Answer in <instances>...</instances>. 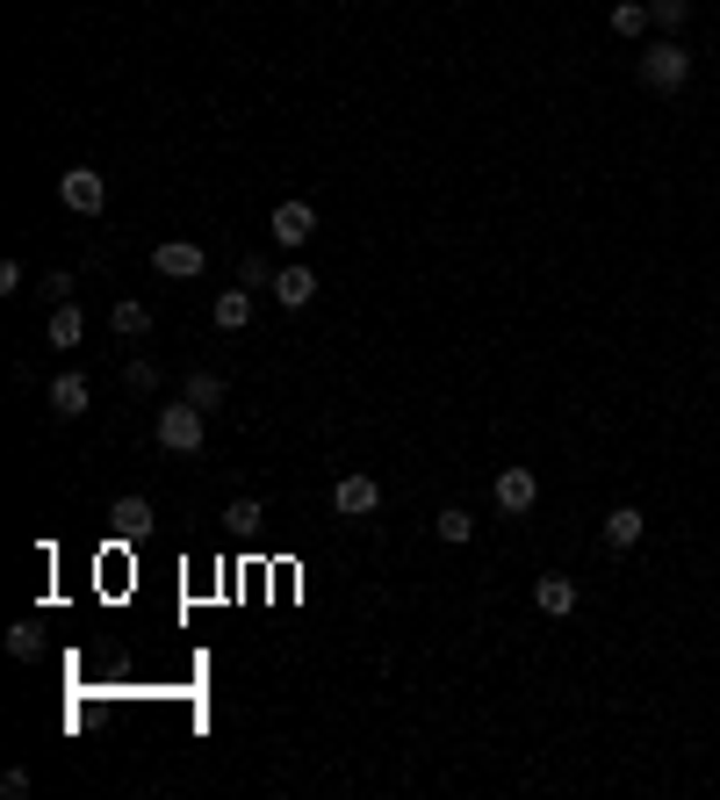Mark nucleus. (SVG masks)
<instances>
[{"label":"nucleus","instance_id":"nucleus-13","mask_svg":"<svg viewBox=\"0 0 720 800\" xmlns=\"http://www.w3.org/2000/svg\"><path fill=\"white\" fill-rule=\"evenodd\" d=\"M44 339H51V347H80V339H86V317H80V303H58V311H51V325H44Z\"/></svg>","mask_w":720,"mask_h":800},{"label":"nucleus","instance_id":"nucleus-5","mask_svg":"<svg viewBox=\"0 0 720 800\" xmlns=\"http://www.w3.org/2000/svg\"><path fill=\"white\" fill-rule=\"evenodd\" d=\"M152 267H159L166 281H195V275L209 267V253H202L195 239H159V245H152Z\"/></svg>","mask_w":720,"mask_h":800},{"label":"nucleus","instance_id":"nucleus-22","mask_svg":"<svg viewBox=\"0 0 720 800\" xmlns=\"http://www.w3.org/2000/svg\"><path fill=\"white\" fill-rule=\"evenodd\" d=\"M239 281H245V289H267V260H259V253H245V260H239Z\"/></svg>","mask_w":720,"mask_h":800},{"label":"nucleus","instance_id":"nucleus-12","mask_svg":"<svg viewBox=\"0 0 720 800\" xmlns=\"http://www.w3.org/2000/svg\"><path fill=\"white\" fill-rule=\"evenodd\" d=\"M641 526H649V520H641L635 505H613V512H605V548H613V556H619V548H635Z\"/></svg>","mask_w":720,"mask_h":800},{"label":"nucleus","instance_id":"nucleus-17","mask_svg":"<svg viewBox=\"0 0 720 800\" xmlns=\"http://www.w3.org/2000/svg\"><path fill=\"white\" fill-rule=\"evenodd\" d=\"M108 325H116L123 339H144V332H152V311H144V303H116V311H108Z\"/></svg>","mask_w":720,"mask_h":800},{"label":"nucleus","instance_id":"nucleus-1","mask_svg":"<svg viewBox=\"0 0 720 800\" xmlns=\"http://www.w3.org/2000/svg\"><path fill=\"white\" fill-rule=\"evenodd\" d=\"M685 80H692V51L677 44V36H663V44H649V51H641V88L677 94Z\"/></svg>","mask_w":720,"mask_h":800},{"label":"nucleus","instance_id":"nucleus-14","mask_svg":"<svg viewBox=\"0 0 720 800\" xmlns=\"http://www.w3.org/2000/svg\"><path fill=\"white\" fill-rule=\"evenodd\" d=\"M217 325L223 332H245V325H253V289H223V297H217Z\"/></svg>","mask_w":720,"mask_h":800},{"label":"nucleus","instance_id":"nucleus-19","mask_svg":"<svg viewBox=\"0 0 720 800\" xmlns=\"http://www.w3.org/2000/svg\"><path fill=\"white\" fill-rule=\"evenodd\" d=\"M685 15H692V0H649V22H655V30H670V36L685 30Z\"/></svg>","mask_w":720,"mask_h":800},{"label":"nucleus","instance_id":"nucleus-7","mask_svg":"<svg viewBox=\"0 0 720 800\" xmlns=\"http://www.w3.org/2000/svg\"><path fill=\"white\" fill-rule=\"evenodd\" d=\"M533 498H541V476H533L526 462L498 469V512H533Z\"/></svg>","mask_w":720,"mask_h":800},{"label":"nucleus","instance_id":"nucleus-11","mask_svg":"<svg viewBox=\"0 0 720 800\" xmlns=\"http://www.w3.org/2000/svg\"><path fill=\"white\" fill-rule=\"evenodd\" d=\"M533 606L548 613V621H569V613H577V584H569V577H541V584H533Z\"/></svg>","mask_w":720,"mask_h":800},{"label":"nucleus","instance_id":"nucleus-9","mask_svg":"<svg viewBox=\"0 0 720 800\" xmlns=\"http://www.w3.org/2000/svg\"><path fill=\"white\" fill-rule=\"evenodd\" d=\"M108 520H116L123 541H144V534H152V498H138V490H130V498L108 505Z\"/></svg>","mask_w":720,"mask_h":800},{"label":"nucleus","instance_id":"nucleus-6","mask_svg":"<svg viewBox=\"0 0 720 800\" xmlns=\"http://www.w3.org/2000/svg\"><path fill=\"white\" fill-rule=\"evenodd\" d=\"M382 505V484L375 476H339V484H332V512H339V520H368V512H375Z\"/></svg>","mask_w":720,"mask_h":800},{"label":"nucleus","instance_id":"nucleus-21","mask_svg":"<svg viewBox=\"0 0 720 800\" xmlns=\"http://www.w3.org/2000/svg\"><path fill=\"white\" fill-rule=\"evenodd\" d=\"M123 383L144 397V390H159V368H152V361H130V368H123Z\"/></svg>","mask_w":720,"mask_h":800},{"label":"nucleus","instance_id":"nucleus-15","mask_svg":"<svg viewBox=\"0 0 720 800\" xmlns=\"http://www.w3.org/2000/svg\"><path fill=\"white\" fill-rule=\"evenodd\" d=\"M649 0H613V36H649Z\"/></svg>","mask_w":720,"mask_h":800},{"label":"nucleus","instance_id":"nucleus-8","mask_svg":"<svg viewBox=\"0 0 720 800\" xmlns=\"http://www.w3.org/2000/svg\"><path fill=\"white\" fill-rule=\"evenodd\" d=\"M275 303L281 311H310V303H317V275H310V267H281L275 275Z\"/></svg>","mask_w":720,"mask_h":800},{"label":"nucleus","instance_id":"nucleus-2","mask_svg":"<svg viewBox=\"0 0 720 800\" xmlns=\"http://www.w3.org/2000/svg\"><path fill=\"white\" fill-rule=\"evenodd\" d=\"M58 202H66L72 217H102L108 209V181L94 174V166H66V174H58Z\"/></svg>","mask_w":720,"mask_h":800},{"label":"nucleus","instance_id":"nucleus-10","mask_svg":"<svg viewBox=\"0 0 720 800\" xmlns=\"http://www.w3.org/2000/svg\"><path fill=\"white\" fill-rule=\"evenodd\" d=\"M86 397H94V383L66 368V375L51 383V397H44V404H51V418H80V411H86Z\"/></svg>","mask_w":720,"mask_h":800},{"label":"nucleus","instance_id":"nucleus-20","mask_svg":"<svg viewBox=\"0 0 720 800\" xmlns=\"http://www.w3.org/2000/svg\"><path fill=\"white\" fill-rule=\"evenodd\" d=\"M8 657L36 663V657H44V635H36V627H15V635H8Z\"/></svg>","mask_w":720,"mask_h":800},{"label":"nucleus","instance_id":"nucleus-18","mask_svg":"<svg viewBox=\"0 0 720 800\" xmlns=\"http://www.w3.org/2000/svg\"><path fill=\"white\" fill-rule=\"evenodd\" d=\"M188 404H202V411H217V404H223V375H209V368H195V375H188Z\"/></svg>","mask_w":720,"mask_h":800},{"label":"nucleus","instance_id":"nucleus-4","mask_svg":"<svg viewBox=\"0 0 720 800\" xmlns=\"http://www.w3.org/2000/svg\"><path fill=\"white\" fill-rule=\"evenodd\" d=\"M310 239H317V209H310L303 195H289V202H275V245H281V253H303Z\"/></svg>","mask_w":720,"mask_h":800},{"label":"nucleus","instance_id":"nucleus-24","mask_svg":"<svg viewBox=\"0 0 720 800\" xmlns=\"http://www.w3.org/2000/svg\"><path fill=\"white\" fill-rule=\"evenodd\" d=\"M713 347H720V332H713Z\"/></svg>","mask_w":720,"mask_h":800},{"label":"nucleus","instance_id":"nucleus-16","mask_svg":"<svg viewBox=\"0 0 720 800\" xmlns=\"http://www.w3.org/2000/svg\"><path fill=\"white\" fill-rule=\"evenodd\" d=\"M432 534H440V541H446V548H462V541H468V534H476V520H468L462 505H446L440 520H432Z\"/></svg>","mask_w":720,"mask_h":800},{"label":"nucleus","instance_id":"nucleus-23","mask_svg":"<svg viewBox=\"0 0 720 800\" xmlns=\"http://www.w3.org/2000/svg\"><path fill=\"white\" fill-rule=\"evenodd\" d=\"M0 297H22V260H0Z\"/></svg>","mask_w":720,"mask_h":800},{"label":"nucleus","instance_id":"nucleus-3","mask_svg":"<svg viewBox=\"0 0 720 800\" xmlns=\"http://www.w3.org/2000/svg\"><path fill=\"white\" fill-rule=\"evenodd\" d=\"M202 404H166L159 411V448H173V454H202Z\"/></svg>","mask_w":720,"mask_h":800}]
</instances>
